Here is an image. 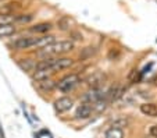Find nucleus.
<instances>
[{
	"mask_svg": "<svg viewBox=\"0 0 157 138\" xmlns=\"http://www.w3.org/2000/svg\"><path fill=\"white\" fill-rule=\"evenodd\" d=\"M74 49H75V43L72 42V41H59V42H53L52 45H49L44 49L39 50L38 56L42 57V59L65 56V54L72 52Z\"/></svg>",
	"mask_w": 157,
	"mask_h": 138,
	"instance_id": "f257e3e1",
	"label": "nucleus"
},
{
	"mask_svg": "<svg viewBox=\"0 0 157 138\" xmlns=\"http://www.w3.org/2000/svg\"><path fill=\"white\" fill-rule=\"evenodd\" d=\"M79 81H81L79 74H77V73H70V74L64 75L61 80L57 81V89L61 93H68L79 84Z\"/></svg>",
	"mask_w": 157,
	"mask_h": 138,
	"instance_id": "f03ea898",
	"label": "nucleus"
},
{
	"mask_svg": "<svg viewBox=\"0 0 157 138\" xmlns=\"http://www.w3.org/2000/svg\"><path fill=\"white\" fill-rule=\"evenodd\" d=\"M75 64V60L70 56H59V57H53V63H52V70L54 73L59 71H65L70 70L72 66Z\"/></svg>",
	"mask_w": 157,
	"mask_h": 138,
	"instance_id": "7ed1b4c3",
	"label": "nucleus"
},
{
	"mask_svg": "<svg viewBox=\"0 0 157 138\" xmlns=\"http://www.w3.org/2000/svg\"><path fill=\"white\" fill-rule=\"evenodd\" d=\"M35 43L36 36H21L11 43V48L15 50H28V49L35 48Z\"/></svg>",
	"mask_w": 157,
	"mask_h": 138,
	"instance_id": "20e7f679",
	"label": "nucleus"
},
{
	"mask_svg": "<svg viewBox=\"0 0 157 138\" xmlns=\"http://www.w3.org/2000/svg\"><path fill=\"white\" fill-rule=\"evenodd\" d=\"M72 106H74V99H72L71 96H61V98L54 101V103H53L54 110L59 114L70 112L72 109Z\"/></svg>",
	"mask_w": 157,
	"mask_h": 138,
	"instance_id": "39448f33",
	"label": "nucleus"
},
{
	"mask_svg": "<svg viewBox=\"0 0 157 138\" xmlns=\"http://www.w3.org/2000/svg\"><path fill=\"white\" fill-rule=\"evenodd\" d=\"M106 98V91H103V88H89L88 92H85L83 95V102H88V103H95L100 102Z\"/></svg>",
	"mask_w": 157,
	"mask_h": 138,
	"instance_id": "423d86ee",
	"label": "nucleus"
},
{
	"mask_svg": "<svg viewBox=\"0 0 157 138\" xmlns=\"http://www.w3.org/2000/svg\"><path fill=\"white\" fill-rule=\"evenodd\" d=\"M95 112V105L88 102H82L81 105H78L77 110H75V119L78 120H86L93 114Z\"/></svg>",
	"mask_w": 157,
	"mask_h": 138,
	"instance_id": "0eeeda50",
	"label": "nucleus"
},
{
	"mask_svg": "<svg viewBox=\"0 0 157 138\" xmlns=\"http://www.w3.org/2000/svg\"><path fill=\"white\" fill-rule=\"evenodd\" d=\"M104 81H106V74H104V71L98 70V71L92 73V74L86 78V85H88L89 88H101Z\"/></svg>",
	"mask_w": 157,
	"mask_h": 138,
	"instance_id": "6e6552de",
	"label": "nucleus"
},
{
	"mask_svg": "<svg viewBox=\"0 0 157 138\" xmlns=\"http://www.w3.org/2000/svg\"><path fill=\"white\" fill-rule=\"evenodd\" d=\"M124 95V89H122V85L121 84H116L113 85V87L110 88L109 91H106V98L104 99L107 101V102H114V101H117L118 98H121V96Z\"/></svg>",
	"mask_w": 157,
	"mask_h": 138,
	"instance_id": "1a4fd4ad",
	"label": "nucleus"
},
{
	"mask_svg": "<svg viewBox=\"0 0 157 138\" xmlns=\"http://www.w3.org/2000/svg\"><path fill=\"white\" fill-rule=\"evenodd\" d=\"M53 42H56V36L52 35V34L36 36V43H35V48L33 49H36V50H42V49H44L46 46L52 45Z\"/></svg>",
	"mask_w": 157,
	"mask_h": 138,
	"instance_id": "9d476101",
	"label": "nucleus"
},
{
	"mask_svg": "<svg viewBox=\"0 0 157 138\" xmlns=\"http://www.w3.org/2000/svg\"><path fill=\"white\" fill-rule=\"evenodd\" d=\"M36 64H38V61L33 60V59H29V57H27V59H20V60H18V67L24 73H28V74H33V73H35Z\"/></svg>",
	"mask_w": 157,
	"mask_h": 138,
	"instance_id": "9b49d317",
	"label": "nucleus"
},
{
	"mask_svg": "<svg viewBox=\"0 0 157 138\" xmlns=\"http://www.w3.org/2000/svg\"><path fill=\"white\" fill-rule=\"evenodd\" d=\"M52 28H53V24H52V22L44 21V22H38V24L32 25V27L29 28V31L32 34H35V35H46Z\"/></svg>",
	"mask_w": 157,
	"mask_h": 138,
	"instance_id": "f8f14e48",
	"label": "nucleus"
},
{
	"mask_svg": "<svg viewBox=\"0 0 157 138\" xmlns=\"http://www.w3.org/2000/svg\"><path fill=\"white\" fill-rule=\"evenodd\" d=\"M139 110L143 116H147V117H153L156 119L157 117V105L153 102H145L139 106Z\"/></svg>",
	"mask_w": 157,
	"mask_h": 138,
	"instance_id": "ddd939ff",
	"label": "nucleus"
},
{
	"mask_svg": "<svg viewBox=\"0 0 157 138\" xmlns=\"http://www.w3.org/2000/svg\"><path fill=\"white\" fill-rule=\"evenodd\" d=\"M54 74V71L52 69H44V70H36L35 73L32 74V78L35 82L43 81V80H49L52 78V75Z\"/></svg>",
	"mask_w": 157,
	"mask_h": 138,
	"instance_id": "4468645a",
	"label": "nucleus"
},
{
	"mask_svg": "<svg viewBox=\"0 0 157 138\" xmlns=\"http://www.w3.org/2000/svg\"><path fill=\"white\" fill-rule=\"evenodd\" d=\"M36 85H38V88H39L40 91H43V92H50L52 89L57 88V82L54 81L53 78H49V80H43V81H39V82H36Z\"/></svg>",
	"mask_w": 157,
	"mask_h": 138,
	"instance_id": "2eb2a0df",
	"label": "nucleus"
},
{
	"mask_svg": "<svg viewBox=\"0 0 157 138\" xmlns=\"http://www.w3.org/2000/svg\"><path fill=\"white\" fill-rule=\"evenodd\" d=\"M17 32L15 24H3L0 25V38H9Z\"/></svg>",
	"mask_w": 157,
	"mask_h": 138,
	"instance_id": "dca6fc26",
	"label": "nucleus"
},
{
	"mask_svg": "<svg viewBox=\"0 0 157 138\" xmlns=\"http://www.w3.org/2000/svg\"><path fill=\"white\" fill-rule=\"evenodd\" d=\"M104 138H124V130L116 128V127H110L104 132Z\"/></svg>",
	"mask_w": 157,
	"mask_h": 138,
	"instance_id": "f3484780",
	"label": "nucleus"
},
{
	"mask_svg": "<svg viewBox=\"0 0 157 138\" xmlns=\"http://www.w3.org/2000/svg\"><path fill=\"white\" fill-rule=\"evenodd\" d=\"M32 20H33V14H17L14 17V24L25 25V24H29Z\"/></svg>",
	"mask_w": 157,
	"mask_h": 138,
	"instance_id": "a211bd4d",
	"label": "nucleus"
},
{
	"mask_svg": "<svg viewBox=\"0 0 157 138\" xmlns=\"http://www.w3.org/2000/svg\"><path fill=\"white\" fill-rule=\"evenodd\" d=\"M71 24H72V20L70 17H61L59 20V22H57L59 30H61V31H68L71 28Z\"/></svg>",
	"mask_w": 157,
	"mask_h": 138,
	"instance_id": "6ab92c4d",
	"label": "nucleus"
},
{
	"mask_svg": "<svg viewBox=\"0 0 157 138\" xmlns=\"http://www.w3.org/2000/svg\"><path fill=\"white\" fill-rule=\"evenodd\" d=\"M95 53H96V49L95 48H92V46H86V48H83L82 52L79 53V59H82V60L90 59V57H92Z\"/></svg>",
	"mask_w": 157,
	"mask_h": 138,
	"instance_id": "aec40b11",
	"label": "nucleus"
},
{
	"mask_svg": "<svg viewBox=\"0 0 157 138\" xmlns=\"http://www.w3.org/2000/svg\"><path fill=\"white\" fill-rule=\"evenodd\" d=\"M128 126V119L125 117H117L114 120H111V127H116V128H122V127Z\"/></svg>",
	"mask_w": 157,
	"mask_h": 138,
	"instance_id": "412c9836",
	"label": "nucleus"
},
{
	"mask_svg": "<svg viewBox=\"0 0 157 138\" xmlns=\"http://www.w3.org/2000/svg\"><path fill=\"white\" fill-rule=\"evenodd\" d=\"M138 74H139V71H138L136 69H132L131 70V73L128 74V81L129 82H135L138 78Z\"/></svg>",
	"mask_w": 157,
	"mask_h": 138,
	"instance_id": "4be33fe9",
	"label": "nucleus"
},
{
	"mask_svg": "<svg viewBox=\"0 0 157 138\" xmlns=\"http://www.w3.org/2000/svg\"><path fill=\"white\" fill-rule=\"evenodd\" d=\"M71 36H72V39H75V41H81V42L83 41V35L81 32H78V31H72Z\"/></svg>",
	"mask_w": 157,
	"mask_h": 138,
	"instance_id": "5701e85b",
	"label": "nucleus"
},
{
	"mask_svg": "<svg viewBox=\"0 0 157 138\" xmlns=\"http://www.w3.org/2000/svg\"><path fill=\"white\" fill-rule=\"evenodd\" d=\"M149 134L153 138H157V124H154V126H151L150 128H149Z\"/></svg>",
	"mask_w": 157,
	"mask_h": 138,
	"instance_id": "b1692460",
	"label": "nucleus"
},
{
	"mask_svg": "<svg viewBox=\"0 0 157 138\" xmlns=\"http://www.w3.org/2000/svg\"><path fill=\"white\" fill-rule=\"evenodd\" d=\"M156 85H157V80H156Z\"/></svg>",
	"mask_w": 157,
	"mask_h": 138,
	"instance_id": "393cba45",
	"label": "nucleus"
}]
</instances>
